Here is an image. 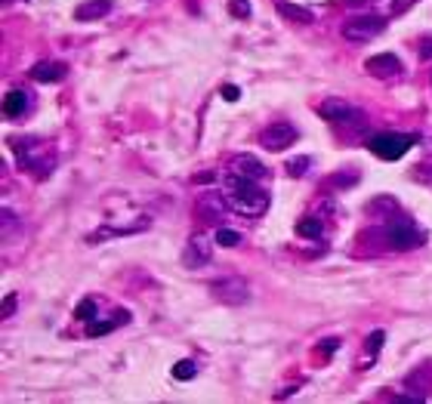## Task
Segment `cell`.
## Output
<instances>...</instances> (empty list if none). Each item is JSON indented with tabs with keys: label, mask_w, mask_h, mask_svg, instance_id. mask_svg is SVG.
<instances>
[{
	"label": "cell",
	"mask_w": 432,
	"mask_h": 404,
	"mask_svg": "<svg viewBox=\"0 0 432 404\" xmlns=\"http://www.w3.org/2000/svg\"><path fill=\"white\" fill-rule=\"evenodd\" d=\"M28 111V93L25 90H10L3 96V114L6 118H22Z\"/></svg>",
	"instance_id": "obj_15"
},
{
	"label": "cell",
	"mask_w": 432,
	"mask_h": 404,
	"mask_svg": "<svg viewBox=\"0 0 432 404\" xmlns=\"http://www.w3.org/2000/svg\"><path fill=\"white\" fill-rule=\"evenodd\" d=\"M194 373H198V367H194V362H176V364H173V377H176L179 383L192 380Z\"/></svg>",
	"instance_id": "obj_23"
},
{
	"label": "cell",
	"mask_w": 432,
	"mask_h": 404,
	"mask_svg": "<svg viewBox=\"0 0 432 404\" xmlns=\"http://www.w3.org/2000/svg\"><path fill=\"white\" fill-rule=\"evenodd\" d=\"M219 247H238L241 244V235L232 232V228H216V238H213Z\"/></svg>",
	"instance_id": "obj_22"
},
{
	"label": "cell",
	"mask_w": 432,
	"mask_h": 404,
	"mask_svg": "<svg viewBox=\"0 0 432 404\" xmlns=\"http://www.w3.org/2000/svg\"><path fill=\"white\" fill-rule=\"evenodd\" d=\"M408 386L410 389H420V395L426 398V389L432 386V371H429V367H420L417 373H410V377H408Z\"/></svg>",
	"instance_id": "obj_19"
},
{
	"label": "cell",
	"mask_w": 432,
	"mask_h": 404,
	"mask_svg": "<svg viewBox=\"0 0 432 404\" xmlns=\"http://www.w3.org/2000/svg\"><path fill=\"white\" fill-rule=\"evenodd\" d=\"M340 345H343V340H340V336H327V340H324V343L318 345V349L324 352V355H334V352L340 349Z\"/></svg>",
	"instance_id": "obj_26"
},
{
	"label": "cell",
	"mask_w": 432,
	"mask_h": 404,
	"mask_svg": "<svg viewBox=\"0 0 432 404\" xmlns=\"http://www.w3.org/2000/svg\"><path fill=\"white\" fill-rule=\"evenodd\" d=\"M210 256H213V241L207 235H192L189 238V244H185V250H183V265L185 269H204L207 263H210Z\"/></svg>",
	"instance_id": "obj_7"
},
{
	"label": "cell",
	"mask_w": 432,
	"mask_h": 404,
	"mask_svg": "<svg viewBox=\"0 0 432 404\" xmlns=\"http://www.w3.org/2000/svg\"><path fill=\"white\" fill-rule=\"evenodd\" d=\"M364 71L371 77H380V81H389V77H399L401 75V59L392 53H380V56H371L364 62Z\"/></svg>",
	"instance_id": "obj_8"
},
{
	"label": "cell",
	"mask_w": 432,
	"mask_h": 404,
	"mask_svg": "<svg viewBox=\"0 0 432 404\" xmlns=\"http://www.w3.org/2000/svg\"><path fill=\"white\" fill-rule=\"evenodd\" d=\"M297 136H300L297 127L287 124V121H278V124H269L263 133H259V146L265 151H284L297 142Z\"/></svg>",
	"instance_id": "obj_5"
},
{
	"label": "cell",
	"mask_w": 432,
	"mask_h": 404,
	"mask_svg": "<svg viewBox=\"0 0 432 404\" xmlns=\"http://www.w3.org/2000/svg\"><path fill=\"white\" fill-rule=\"evenodd\" d=\"M309 157L302 155V157H293V161H287L284 167H287V176H306V170H309Z\"/></svg>",
	"instance_id": "obj_24"
},
{
	"label": "cell",
	"mask_w": 432,
	"mask_h": 404,
	"mask_svg": "<svg viewBox=\"0 0 432 404\" xmlns=\"http://www.w3.org/2000/svg\"><path fill=\"white\" fill-rule=\"evenodd\" d=\"M278 16L287 19V22H300V25H309V22H315V13L306 10V6L300 3H287V0H281L278 3Z\"/></svg>",
	"instance_id": "obj_14"
},
{
	"label": "cell",
	"mask_w": 432,
	"mask_h": 404,
	"mask_svg": "<svg viewBox=\"0 0 432 404\" xmlns=\"http://www.w3.org/2000/svg\"><path fill=\"white\" fill-rule=\"evenodd\" d=\"M383 340H386V334H383V330H373V334H371V343H367V345H371V358L380 352V345H383Z\"/></svg>",
	"instance_id": "obj_27"
},
{
	"label": "cell",
	"mask_w": 432,
	"mask_h": 404,
	"mask_svg": "<svg viewBox=\"0 0 432 404\" xmlns=\"http://www.w3.org/2000/svg\"><path fill=\"white\" fill-rule=\"evenodd\" d=\"M213 179H216V173L213 170H204V173H194L192 182H213Z\"/></svg>",
	"instance_id": "obj_32"
},
{
	"label": "cell",
	"mask_w": 432,
	"mask_h": 404,
	"mask_svg": "<svg viewBox=\"0 0 432 404\" xmlns=\"http://www.w3.org/2000/svg\"><path fill=\"white\" fill-rule=\"evenodd\" d=\"M318 114L324 121H340V124H346V121H352V118H358V111L352 108L349 102H343V99H324V102L318 105Z\"/></svg>",
	"instance_id": "obj_10"
},
{
	"label": "cell",
	"mask_w": 432,
	"mask_h": 404,
	"mask_svg": "<svg viewBox=\"0 0 432 404\" xmlns=\"http://www.w3.org/2000/svg\"><path fill=\"white\" fill-rule=\"evenodd\" d=\"M420 59H432V38L420 40Z\"/></svg>",
	"instance_id": "obj_31"
},
{
	"label": "cell",
	"mask_w": 432,
	"mask_h": 404,
	"mask_svg": "<svg viewBox=\"0 0 432 404\" xmlns=\"http://www.w3.org/2000/svg\"><path fill=\"white\" fill-rule=\"evenodd\" d=\"M75 318H77V321H96V300H93V297H86V300L77 302Z\"/></svg>",
	"instance_id": "obj_20"
},
{
	"label": "cell",
	"mask_w": 432,
	"mask_h": 404,
	"mask_svg": "<svg viewBox=\"0 0 432 404\" xmlns=\"http://www.w3.org/2000/svg\"><path fill=\"white\" fill-rule=\"evenodd\" d=\"M383 28H386V16H352L343 22L340 34L349 43H364L377 38V34H383Z\"/></svg>",
	"instance_id": "obj_2"
},
{
	"label": "cell",
	"mask_w": 432,
	"mask_h": 404,
	"mask_svg": "<svg viewBox=\"0 0 432 404\" xmlns=\"http://www.w3.org/2000/svg\"><path fill=\"white\" fill-rule=\"evenodd\" d=\"M13 312H16V293H6L3 297V318H10Z\"/></svg>",
	"instance_id": "obj_29"
},
{
	"label": "cell",
	"mask_w": 432,
	"mask_h": 404,
	"mask_svg": "<svg viewBox=\"0 0 432 404\" xmlns=\"http://www.w3.org/2000/svg\"><path fill=\"white\" fill-rule=\"evenodd\" d=\"M383 238L392 250H414L423 244V232L408 219H395L383 228Z\"/></svg>",
	"instance_id": "obj_4"
},
{
	"label": "cell",
	"mask_w": 432,
	"mask_h": 404,
	"mask_svg": "<svg viewBox=\"0 0 432 404\" xmlns=\"http://www.w3.org/2000/svg\"><path fill=\"white\" fill-rule=\"evenodd\" d=\"M371 210H395V201L392 198H377L371 204Z\"/></svg>",
	"instance_id": "obj_30"
},
{
	"label": "cell",
	"mask_w": 432,
	"mask_h": 404,
	"mask_svg": "<svg viewBox=\"0 0 432 404\" xmlns=\"http://www.w3.org/2000/svg\"><path fill=\"white\" fill-rule=\"evenodd\" d=\"M222 99H226V102H238V99H241V90L232 86V84H226L222 86Z\"/></svg>",
	"instance_id": "obj_28"
},
{
	"label": "cell",
	"mask_w": 432,
	"mask_h": 404,
	"mask_svg": "<svg viewBox=\"0 0 432 404\" xmlns=\"http://www.w3.org/2000/svg\"><path fill=\"white\" fill-rule=\"evenodd\" d=\"M226 210H232V207H229V201L219 198L216 192H204V194L198 198V213H201V219L216 222V219H222V213H226Z\"/></svg>",
	"instance_id": "obj_9"
},
{
	"label": "cell",
	"mask_w": 432,
	"mask_h": 404,
	"mask_svg": "<svg viewBox=\"0 0 432 404\" xmlns=\"http://www.w3.org/2000/svg\"><path fill=\"white\" fill-rule=\"evenodd\" d=\"M355 182H358L355 173H346V176H340V173H337V176L327 179V185H340V189H343V185H355Z\"/></svg>",
	"instance_id": "obj_25"
},
{
	"label": "cell",
	"mask_w": 432,
	"mask_h": 404,
	"mask_svg": "<svg viewBox=\"0 0 432 404\" xmlns=\"http://www.w3.org/2000/svg\"><path fill=\"white\" fill-rule=\"evenodd\" d=\"M127 321H130V312H127V309H118V312H114V318H108V321H93L86 334H90L93 340H96V336L111 334L114 327H121V324H127Z\"/></svg>",
	"instance_id": "obj_16"
},
{
	"label": "cell",
	"mask_w": 432,
	"mask_h": 404,
	"mask_svg": "<svg viewBox=\"0 0 432 404\" xmlns=\"http://www.w3.org/2000/svg\"><path fill=\"white\" fill-rule=\"evenodd\" d=\"M28 75H31V81H38V84H56L65 77V65L62 62H38Z\"/></svg>",
	"instance_id": "obj_13"
},
{
	"label": "cell",
	"mask_w": 432,
	"mask_h": 404,
	"mask_svg": "<svg viewBox=\"0 0 432 404\" xmlns=\"http://www.w3.org/2000/svg\"><path fill=\"white\" fill-rule=\"evenodd\" d=\"M297 235L306 238V241H315V238H321L324 235L321 219H318V216H306V219H300L297 222Z\"/></svg>",
	"instance_id": "obj_17"
},
{
	"label": "cell",
	"mask_w": 432,
	"mask_h": 404,
	"mask_svg": "<svg viewBox=\"0 0 432 404\" xmlns=\"http://www.w3.org/2000/svg\"><path fill=\"white\" fill-rule=\"evenodd\" d=\"M3 3H10V0H3Z\"/></svg>",
	"instance_id": "obj_33"
},
{
	"label": "cell",
	"mask_w": 432,
	"mask_h": 404,
	"mask_svg": "<svg viewBox=\"0 0 432 404\" xmlns=\"http://www.w3.org/2000/svg\"><path fill=\"white\" fill-rule=\"evenodd\" d=\"M210 293H213V300L226 302V306H241L250 297L247 281H241V278H216L210 284Z\"/></svg>",
	"instance_id": "obj_6"
},
{
	"label": "cell",
	"mask_w": 432,
	"mask_h": 404,
	"mask_svg": "<svg viewBox=\"0 0 432 404\" xmlns=\"http://www.w3.org/2000/svg\"><path fill=\"white\" fill-rule=\"evenodd\" d=\"M410 146H414V136H408V133H380L367 142V148L377 157H383V161H399V157H405Z\"/></svg>",
	"instance_id": "obj_3"
},
{
	"label": "cell",
	"mask_w": 432,
	"mask_h": 404,
	"mask_svg": "<svg viewBox=\"0 0 432 404\" xmlns=\"http://www.w3.org/2000/svg\"><path fill=\"white\" fill-rule=\"evenodd\" d=\"M232 173H238V176H247V179H263L265 176V167H263V161L254 155H241V157H235L232 161Z\"/></svg>",
	"instance_id": "obj_12"
},
{
	"label": "cell",
	"mask_w": 432,
	"mask_h": 404,
	"mask_svg": "<svg viewBox=\"0 0 432 404\" xmlns=\"http://www.w3.org/2000/svg\"><path fill=\"white\" fill-rule=\"evenodd\" d=\"M250 13H254L250 0H229V16L232 19H250Z\"/></svg>",
	"instance_id": "obj_21"
},
{
	"label": "cell",
	"mask_w": 432,
	"mask_h": 404,
	"mask_svg": "<svg viewBox=\"0 0 432 404\" xmlns=\"http://www.w3.org/2000/svg\"><path fill=\"white\" fill-rule=\"evenodd\" d=\"M114 10L111 0H86V3H81L75 10V19L77 22H93V19H105L108 13Z\"/></svg>",
	"instance_id": "obj_11"
},
{
	"label": "cell",
	"mask_w": 432,
	"mask_h": 404,
	"mask_svg": "<svg viewBox=\"0 0 432 404\" xmlns=\"http://www.w3.org/2000/svg\"><path fill=\"white\" fill-rule=\"evenodd\" d=\"M226 201H229V207H232L235 213H241V216H263L265 210H269V194H265L263 189H256V182L254 179H247V176H238V173H232V176L226 179Z\"/></svg>",
	"instance_id": "obj_1"
},
{
	"label": "cell",
	"mask_w": 432,
	"mask_h": 404,
	"mask_svg": "<svg viewBox=\"0 0 432 404\" xmlns=\"http://www.w3.org/2000/svg\"><path fill=\"white\" fill-rule=\"evenodd\" d=\"M417 0H377V6H380V16H386V19H392V16H401L405 10H410Z\"/></svg>",
	"instance_id": "obj_18"
}]
</instances>
